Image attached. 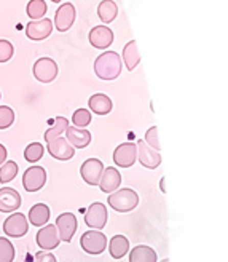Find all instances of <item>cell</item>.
<instances>
[{
    "instance_id": "ffe728a7",
    "label": "cell",
    "mask_w": 228,
    "mask_h": 262,
    "mask_svg": "<svg viewBox=\"0 0 228 262\" xmlns=\"http://www.w3.org/2000/svg\"><path fill=\"white\" fill-rule=\"evenodd\" d=\"M88 106L91 112H95L98 115H107L112 111V99L104 93H96L89 98Z\"/></svg>"
},
{
    "instance_id": "9c48e42d",
    "label": "cell",
    "mask_w": 228,
    "mask_h": 262,
    "mask_svg": "<svg viewBox=\"0 0 228 262\" xmlns=\"http://www.w3.org/2000/svg\"><path fill=\"white\" fill-rule=\"evenodd\" d=\"M48 144V152L50 155L53 157V159H56V160H62V162H67V160H71L74 154H75V149L69 144V141H67L65 138H55V139H51Z\"/></svg>"
},
{
    "instance_id": "83f0119b",
    "label": "cell",
    "mask_w": 228,
    "mask_h": 262,
    "mask_svg": "<svg viewBox=\"0 0 228 262\" xmlns=\"http://www.w3.org/2000/svg\"><path fill=\"white\" fill-rule=\"evenodd\" d=\"M43 154H45V149H43L42 144H40V142H31L24 150V159L28 160L29 163H35V162H38L40 159H42Z\"/></svg>"
},
{
    "instance_id": "f1b7e54d",
    "label": "cell",
    "mask_w": 228,
    "mask_h": 262,
    "mask_svg": "<svg viewBox=\"0 0 228 262\" xmlns=\"http://www.w3.org/2000/svg\"><path fill=\"white\" fill-rule=\"evenodd\" d=\"M18 174V163L16 162H5V165L0 168V182L2 184H8Z\"/></svg>"
},
{
    "instance_id": "ac0fdd59",
    "label": "cell",
    "mask_w": 228,
    "mask_h": 262,
    "mask_svg": "<svg viewBox=\"0 0 228 262\" xmlns=\"http://www.w3.org/2000/svg\"><path fill=\"white\" fill-rule=\"evenodd\" d=\"M136 147H138L139 162L142 163V166L149 169H155L156 166H159V163H162V155H159V152L149 147L144 141H139L136 144Z\"/></svg>"
},
{
    "instance_id": "f546056e",
    "label": "cell",
    "mask_w": 228,
    "mask_h": 262,
    "mask_svg": "<svg viewBox=\"0 0 228 262\" xmlns=\"http://www.w3.org/2000/svg\"><path fill=\"white\" fill-rule=\"evenodd\" d=\"M15 259V246L5 237H0V262H13Z\"/></svg>"
},
{
    "instance_id": "4fadbf2b",
    "label": "cell",
    "mask_w": 228,
    "mask_h": 262,
    "mask_svg": "<svg viewBox=\"0 0 228 262\" xmlns=\"http://www.w3.org/2000/svg\"><path fill=\"white\" fill-rule=\"evenodd\" d=\"M89 43L98 50H107L113 43V32L107 26H96L89 31Z\"/></svg>"
},
{
    "instance_id": "e0dca14e",
    "label": "cell",
    "mask_w": 228,
    "mask_h": 262,
    "mask_svg": "<svg viewBox=\"0 0 228 262\" xmlns=\"http://www.w3.org/2000/svg\"><path fill=\"white\" fill-rule=\"evenodd\" d=\"M65 139L69 141L71 146L75 149H85L91 142V133L85 128H77V126H67L65 128Z\"/></svg>"
},
{
    "instance_id": "30bf717a",
    "label": "cell",
    "mask_w": 228,
    "mask_h": 262,
    "mask_svg": "<svg viewBox=\"0 0 228 262\" xmlns=\"http://www.w3.org/2000/svg\"><path fill=\"white\" fill-rule=\"evenodd\" d=\"M104 171V165L98 159H88L83 162L82 168H80V174H82L83 181L88 186H98L99 179Z\"/></svg>"
},
{
    "instance_id": "8fae6325",
    "label": "cell",
    "mask_w": 228,
    "mask_h": 262,
    "mask_svg": "<svg viewBox=\"0 0 228 262\" xmlns=\"http://www.w3.org/2000/svg\"><path fill=\"white\" fill-rule=\"evenodd\" d=\"M51 32H53V23L48 18L31 21L28 26H26V35L35 42L45 40V38H48L51 35Z\"/></svg>"
},
{
    "instance_id": "d4e9b609",
    "label": "cell",
    "mask_w": 228,
    "mask_h": 262,
    "mask_svg": "<svg viewBox=\"0 0 228 262\" xmlns=\"http://www.w3.org/2000/svg\"><path fill=\"white\" fill-rule=\"evenodd\" d=\"M98 15L102 23L110 24L112 21H115V18L118 15V7L113 0H102L98 7Z\"/></svg>"
},
{
    "instance_id": "ba28073f",
    "label": "cell",
    "mask_w": 228,
    "mask_h": 262,
    "mask_svg": "<svg viewBox=\"0 0 228 262\" xmlns=\"http://www.w3.org/2000/svg\"><path fill=\"white\" fill-rule=\"evenodd\" d=\"M47 182V171L42 166H31L22 176V186L28 192L40 190Z\"/></svg>"
},
{
    "instance_id": "44dd1931",
    "label": "cell",
    "mask_w": 228,
    "mask_h": 262,
    "mask_svg": "<svg viewBox=\"0 0 228 262\" xmlns=\"http://www.w3.org/2000/svg\"><path fill=\"white\" fill-rule=\"evenodd\" d=\"M50 219V208L45 203H37L29 209V221L35 227H43Z\"/></svg>"
},
{
    "instance_id": "52a82bcc",
    "label": "cell",
    "mask_w": 228,
    "mask_h": 262,
    "mask_svg": "<svg viewBox=\"0 0 228 262\" xmlns=\"http://www.w3.org/2000/svg\"><path fill=\"white\" fill-rule=\"evenodd\" d=\"M138 160V147L134 142H123L113 152V162L120 168H129Z\"/></svg>"
},
{
    "instance_id": "6da1fadb",
    "label": "cell",
    "mask_w": 228,
    "mask_h": 262,
    "mask_svg": "<svg viewBox=\"0 0 228 262\" xmlns=\"http://www.w3.org/2000/svg\"><path fill=\"white\" fill-rule=\"evenodd\" d=\"M122 59L115 51H104L95 61V72L101 80H115L122 74Z\"/></svg>"
},
{
    "instance_id": "5bb4252c",
    "label": "cell",
    "mask_w": 228,
    "mask_h": 262,
    "mask_svg": "<svg viewBox=\"0 0 228 262\" xmlns=\"http://www.w3.org/2000/svg\"><path fill=\"white\" fill-rule=\"evenodd\" d=\"M75 21V7L72 4H62L55 15V26L59 32H65L72 28V24Z\"/></svg>"
},
{
    "instance_id": "484cf974",
    "label": "cell",
    "mask_w": 228,
    "mask_h": 262,
    "mask_svg": "<svg viewBox=\"0 0 228 262\" xmlns=\"http://www.w3.org/2000/svg\"><path fill=\"white\" fill-rule=\"evenodd\" d=\"M67 126H69V120H67L65 117H56L55 122H53V125L45 131V141L50 142L51 139L59 138L65 131Z\"/></svg>"
},
{
    "instance_id": "2e32d148",
    "label": "cell",
    "mask_w": 228,
    "mask_h": 262,
    "mask_svg": "<svg viewBox=\"0 0 228 262\" xmlns=\"http://www.w3.org/2000/svg\"><path fill=\"white\" fill-rule=\"evenodd\" d=\"M21 206V195L11 187L0 189V213L18 211Z\"/></svg>"
},
{
    "instance_id": "3957f363",
    "label": "cell",
    "mask_w": 228,
    "mask_h": 262,
    "mask_svg": "<svg viewBox=\"0 0 228 262\" xmlns=\"http://www.w3.org/2000/svg\"><path fill=\"white\" fill-rule=\"evenodd\" d=\"M82 250L88 254H101L107 248V237L98 230H88L80 238Z\"/></svg>"
},
{
    "instance_id": "7a4b0ae2",
    "label": "cell",
    "mask_w": 228,
    "mask_h": 262,
    "mask_svg": "<svg viewBox=\"0 0 228 262\" xmlns=\"http://www.w3.org/2000/svg\"><path fill=\"white\" fill-rule=\"evenodd\" d=\"M109 205L118 213H129L139 203V195L132 189H120L109 196Z\"/></svg>"
},
{
    "instance_id": "277c9868",
    "label": "cell",
    "mask_w": 228,
    "mask_h": 262,
    "mask_svg": "<svg viewBox=\"0 0 228 262\" xmlns=\"http://www.w3.org/2000/svg\"><path fill=\"white\" fill-rule=\"evenodd\" d=\"M34 77L42 83H50L58 77V64L51 58H40L34 64Z\"/></svg>"
},
{
    "instance_id": "5b68a950",
    "label": "cell",
    "mask_w": 228,
    "mask_h": 262,
    "mask_svg": "<svg viewBox=\"0 0 228 262\" xmlns=\"http://www.w3.org/2000/svg\"><path fill=\"white\" fill-rule=\"evenodd\" d=\"M85 224L93 230H101L107 224V208L104 203H93L85 213Z\"/></svg>"
},
{
    "instance_id": "7402d4cb",
    "label": "cell",
    "mask_w": 228,
    "mask_h": 262,
    "mask_svg": "<svg viewBox=\"0 0 228 262\" xmlns=\"http://www.w3.org/2000/svg\"><path fill=\"white\" fill-rule=\"evenodd\" d=\"M158 256L155 250H152L150 246L139 245L136 248H132L129 253V262H156Z\"/></svg>"
},
{
    "instance_id": "4dcf8cb0",
    "label": "cell",
    "mask_w": 228,
    "mask_h": 262,
    "mask_svg": "<svg viewBox=\"0 0 228 262\" xmlns=\"http://www.w3.org/2000/svg\"><path fill=\"white\" fill-rule=\"evenodd\" d=\"M72 123L77 128H85L91 123V112L88 109H77L72 115Z\"/></svg>"
},
{
    "instance_id": "7c38bea8",
    "label": "cell",
    "mask_w": 228,
    "mask_h": 262,
    "mask_svg": "<svg viewBox=\"0 0 228 262\" xmlns=\"http://www.w3.org/2000/svg\"><path fill=\"white\" fill-rule=\"evenodd\" d=\"M59 240L69 243L77 230V217L72 213H62L56 217V226Z\"/></svg>"
},
{
    "instance_id": "d6986e66",
    "label": "cell",
    "mask_w": 228,
    "mask_h": 262,
    "mask_svg": "<svg viewBox=\"0 0 228 262\" xmlns=\"http://www.w3.org/2000/svg\"><path fill=\"white\" fill-rule=\"evenodd\" d=\"M120 184H122V174L118 173L117 168L109 166V168L102 171V176L99 179V184L98 186L101 187L102 192L112 193L113 190H117L120 187Z\"/></svg>"
},
{
    "instance_id": "d590c367",
    "label": "cell",
    "mask_w": 228,
    "mask_h": 262,
    "mask_svg": "<svg viewBox=\"0 0 228 262\" xmlns=\"http://www.w3.org/2000/svg\"><path fill=\"white\" fill-rule=\"evenodd\" d=\"M7 155H8V152H7L5 146H2V144H0V165L5 163V160H7Z\"/></svg>"
},
{
    "instance_id": "f35d334b",
    "label": "cell",
    "mask_w": 228,
    "mask_h": 262,
    "mask_svg": "<svg viewBox=\"0 0 228 262\" xmlns=\"http://www.w3.org/2000/svg\"><path fill=\"white\" fill-rule=\"evenodd\" d=\"M162 262H169V259H163Z\"/></svg>"
},
{
    "instance_id": "8d00e7d4",
    "label": "cell",
    "mask_w": 228,
    "mask_h": 262,
    "mask_svg": "<svg viewBox=\"0 0 228 262\" xmlns=\"http://www.w3.org/2000/svg\"><path fill=\"white\" fill-rule=\"evenodd\" d=\"M159 187H162L163 192H166V189H165V178H163L162 181H159Z\"/></svg>"
},
{
    "instance_id": "e575fe53",
    "label": "cell",
    "mask_w": 228,
    "mask_h": 262,
    "mask_svg": "<svg viewBox=\"0 0 228 262\" xmlns=\"http://www.w3.org/2000/svg\"><path fill=\"white\" fill-rule=\"evenodd\" d=\"M34 262H58L56 256L50 251H40L34 256Z\"/></svg>"
},
{
    "instance_id": "4316f807",
    "label": "cell",
    "mask_w": 228,
    "mask_h": 262,
    "mask_svg": "<svg viewBox=\"0 0 228 262\" xmlns=\"http://www.w3.org/2000/svg\"><path fill=\"white\" fill-rule=\"evenodd\" d=\"M26 11H28V16L31 19H42L47 13V4L45 0H31L26 7Z\"/></svg>"
},
{
    "instance_id": "1f68e13d",
    "label": "cell",
    "mask_w": 228,
    "mask_h": 262,
    "mask_svg": "<svg viewBox=\"0 0 228 262\" xmlns=\"http://www.w3.org/2000/svg\"><path fill=\"white\" fill-rule=\"evenodd\" d=\"M15 122V112L8 106H0V129L10 128Z\"/></svg>"
},
{
    "instance_id": "9a60e30c",
    "label": "cell",
    "mask_w": 228,
    "mask_h": 262,
    "mask_svg": "<svg viewBox=\"0 0 228 262\" xmlns=\"http://www.w3.org/2000/svg\"><path fill=\"white\" fill-rule=\"evenodd\" d=\"M59 235H58V230L53 224H48V226H43V229H40L37 232V245L42 248V250H55L59 245Z\"/></svg>"
},
{
    "instance_id": "836d02e7",
    "label": "cell",
    "mask_w": 228,
    "mask_h": 262,
    "mask_svg": "<svg viewBox=\"0 0 228 262\" xmlns=\"http://www.w3.org/2000/svg\"><path fill=\"white\" fill-rule=\"evenodd\" d=\"M144 142H147L149 144V147H152L153 150H156V152H159V139H158V128L156 126H152V128H149V131L145 133V141Z\"/></svg>"
},
{
    "instance_id": "ab89813d",
    "label": "cell",
    "mask_w": 228,
    "mask_h": 262,
    "mask_svg": "<svg viewBox=\"0 0 228 262\" xmlns=\"http://www.w3.org/2000/svg\"><path fill=\"white\" fill-rule=\"evenodd\" d=\"M0 98H2V96H0Z\"/></svg>"
},
{
    "instance_id": "603a6c76",
    "label": "cell",
    "mask_w": 228,
    "mask_h": 262,
    "mask_svg": "<svg viewBox=\"0 0 228 262\" xmlns=\"http://www.w3.org/2000/svg\"><path fill=\"white\" fill-rule=\"evenodd\" d=\"M123 61L126 64L128 71H134L138 68V64L141 61V53L138 50V42L136 40H131L125 45L123 48Z\"/></svg>"
},
{
    "instance_id": "74e56055",
    "label": "cell",
    "mask_w": 228,
    "mask_h": 262,
    "mask_svg": "<svg viewBox=\"0 0 228 262\" xmlns=\"http://www.w3.org/2000/svg\"><path fill=\"white\" fill-rule=\"evenodd\" d=\"M51 2H55V4H59V2H61V0H51Z\"/></svg>"
},
{
    "instance_id": "8992f818",
    "label": "cell",
    "mask_w": 228,
    "mask_h": 262,
    "mask_svg": "<svg viewBox=\"0 0 228 262\" xmlns=\"http://www.w3.org/2000/svg\"><path fill=\"white\" fill-rule=\"evenodd\" d=\"M29 230V222L26 219V216L22 213H15L11 214L5 222H4V232L7 237H15V238H21L24 237Z\"/></svg>"
},
{
    "instance_id": "d6a6232c",
    "label": "cell",
    "mask_w": 228,
    "mask_h": 262,
    "mask_svg": "<svg viewBox=\"0 0 228 262\" xmlns=\"http://www.w3.org/2000/svg\"><path fill=\"white\" fill-rule=\"evenodd\" d=\"M13 53H15V47L11 45V42L0 38V62L10 61L13 58Z\"/></svg>"
},
{
    "instance_id": "cb8c5ba5",
    "label": "cell",
    "mask_w": 228,
    "mask_h": 262,
    "mask_svg": "<svg viewBox=\"0 0 228 262\" xmlns=\"http://www.w3.org/2000/svg\"><path fill=\"white\" fill-rule=\"evenodd\" d=\"M109 251L113 259H122L129 251V242L123 235H115L109 243Z\"/></svg>"
}]
</instances>
